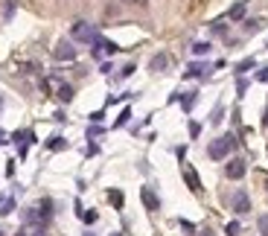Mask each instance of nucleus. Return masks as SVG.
<instances>
[{
	"label": "nucleus",
	"mask_w": 268,
	"mask_h": 236,
	"mask_svg": "<svg viewBox=\"0 0 268 236\" xmlns=\"http://www.w3.org/2000/svg\"><path fill=\"white\" fill-rule=\"evenodd\" d=\"M233 146H236V134H224V137H216V140L207 146V154L210 161H221V158H227Z\"/></svg>",
	"instance_id": "nucleus-1"
},
{
	"label": "nucleus",
	"mask_w": 268,
	"mask_h": 236,
	"mask_svg": "<svg viewBox=\"0 0 268 236\" xmlns=\"http://www.w3.org/2000/svg\"><path fill=\"white\" fill-rule=\"evenodd\" d=\"M70 38H73V41H79V44H93L99 35H96V29H93L88 21H76L73 29H70Z\"/></svg>",
	"instance_id": "nucleus-2"
},
{
	"label": "nucleus",
	"mask_w": 268,
	"mask_h": 236,
	"mask_svg": "<svg viewBox=\"0 0 268 236\" xmlns=\"http://www.w3.org/2000/svg\"><path fill=\"white\" fill-rule=\"evenodd\" d=\"M53 59L56 61H73L76 59V47H73L70 41H58L56 50H53Z\"/></svg>",
	"instance_id": "nucleus-3"
},
{
	"label": "nucleus",
	"mask_w": 268,
	"mask_h": 236,
	"mask_svg": "<svg viewBox=\"0 0 268 236\" xmlns=\"http://www.w3.org/2000/svg\"><path fill=\"white\" fill-rule=\"evenodd\" d=\"M245 172H248V166H245L242 158H233V161H227V166H224V175L231 178V181H239Z\"/></svg>",
	"instance_id": "nucleus-4"
},
{
	"label": "nucleus",
	"mask_w": 268,
	"mask_h": 236,
	"mask_svg": "<svg viewBox=\"0 0 268 236\" xmlns=\"http://www.w3.org/2000/svg\"><path fill=\"white\" fill-rule=\"evenodd\" d=\"M233 213H239V216H245V213H251V199H248V192L245 189H239V192H233Z\"/></svg>",
	"instance_id": "nucleus-5"
},
{
	"label": "nucleus",
	"mask_w": 268,
	"mask_h": 236,
	"mask_svg": "<svg viewBox=\"0 0 268 236\" xmlns=\"http://www.w3.org/2000/svg\"><path fill=\"white\" fill-rule=\"evenodd\" d=\"M140 199H143V204H146V210H161V199H158V195H155V189L151 187H143L140 189Z\"/></svg>",
	"instance_id": "nucleus-6"
},
{
	"label": "nucleus",
	"mask_w": 268,
	"mask_h": 236,
	"mask_svg": "<svg viewBox=\"0 0 268 236\" xmlns=\"http://www.w3.org/2000/svg\"><path fill=\"white\" fill-rule=\"evenodd\" d=\"M184 181H186V187L193 189V192H201V178L196 175V169H193V166H184Z\"/></svg>",
	"instance_id": "nucleus-7"
},
{
	"label": "nucleus",
	"mask_w": 268,
	"mask_h": 236,
	"mask_svg": "<svg viewBox=\"0 0 268 236\" xmlns=\"http://www.w3.org/2000/svg\"><path fill=\"white\" fill-rule=\"evenodd\" d=\"M166 67H169V56H166V53L151 56V61H149V70H151V73H163Z\"/></svg>",
	"instance_id": "nucleus-8"
},
{
	"label": "nucleus",
	"mask_w": 268,
	"mask_h": 236,
	"mask_svg": "<svg viewBox=\"0 0 268 236\" xmlns=\"http://www.w3.org/2000/svg\"><path fill=\"white\" fill-rule=\"evenodd\" d=\"M207 64H201V61H193V64H189V67H186L184 70V79H196V76H207Z\"/></svg>",
	"instance_id": "nucleus-9"
},
{
	"label": "nucleus",
	"mask_w": 268,
	"mask_h": 236,
	"mask_svg": "<svg viewBox=\"0 0 268 236\" xmlns=\"http://www.w3.org/2000/svg\"><path fill=\"white\" fill-rule=\"evenodd\" d=\"M18 236H44V227L41 224H23L18 230Z\"/></svg>",
	"instance_id": "nucleus-10"
},
{
	"label": "nucleus",
	"mask_w": 268,
	"mask_h": 236,
	"mask_svg": "<svg viewBox=\"0 0 268 236\" xmlns=\"http://www.w3.org/2000/svg\"><path fill=\"white\" fill-rule=\"evenodd\" d=\"M227 18H231V21H242V18H245V0H239L236 6H231Z\"/></svg>",
	"instance_id": "nucleus-11"
},
{
	"label": "nucleus",
	"mask_w": 268,
	"mask_h": 236,
	"mask_svg": "<svg viewBox=\"0 0 268 236\" xmlns=\"http://www.w3.org/2000/svg\"><path fill=\"white\" fill-rule=\"evenodd\" d=\"M58 99H61V102H70V99H73V88H70V85H58Z\"/></svg>",
	"instance_id": "nucleus-12"
},
{
	"label": "nucleus",
	"mask_w": 268,
	"mask_h": 236,
	"mask_svg": "<svg viewBox=\"0 0 268 236\" xmlns=\"http://www.w3.org/2000/svg\"><path fill=\"white\" fill-rule=\"evenodd\" d=\"M15 210V199H0V216H9Z\"/></svg>",
	"instance_id": "nucleus-13"
},
{
	"label": "nucleus",
	"mask_w": 268,
	"mask_h": 236,
	"mask_svg": "<svg viewBox=\"0 0 268 236\" xmlns=\"http://www.w3.org/2000/svg\"><path fill=\"white\" fill-rule=\"evenodd\" d=\"M256 230H259L262 236H268V213H262V216L256 219Z\"/></svg>",
	"instance_id": "nucleus-14"
},
{
	"label": "nucleus",
	"mask_w": 268,
	"mask_h": 236,
	"mask_svg": "<svg viewBox=\"0 0 268 236\" xmlns=\"http://www.w3.org/2000/svg\"><path fill=\"white\" fill-rule=\"evenodd\" d=\"M193 53H196V56H207L210 44H207V41H198V44H193Z\"/></svg>",
	"instance_id": "nucleus-15"
},
{
	"label": "nucleus",
	"mask_w": 268,
	"mask_h": 236,
	"mask_svg": "<svg viewBox=\"0 0 268 236\" xmlns=\"http://www.w3.org/2000/svg\"><path fill=\"white\" fill-rule=\"evenodd\" d=\"M47 146H50V149H53V152H61V149H64V146H67V143H64V137H53V140L47 143Z\"/></svg>",
	"instance_id": "nucleus-16"
},
{
	"label": "nucleus",
	"mask_w": 268,
	"mask_h": 236,
	"mask_svg": "<svg viewBox=\"0 0 268 236\" xmlns=\"http://www.w3.org/2000/svg\"><path fill=\"white\" fill-rule=\"evenodd\" d=\"M108 199H111L114 207H123V192H120V189H111V192H108Z\"/></svg>",
	"instance_id": "nucleus-17"
},
{
	"label": "nucleus",
	"mask_w": 268,
	"mask_h": 236,
	"mask_svg": "<svg viewBox=\"0 0 268 236\" xmlns=\"http://www.w3.org/2000/svg\"><path fill=\"white\" fill-rule=\"evenodd\" d=\"M224 233H227V236H239V233H242V224H239V222H231L227 227H224Z\"/></svg>",
	"instance_id": "nucleus-18"
},
{
	"label": "nucleus",
	"mask_w": 268,
	"mask_h": 236,
	"mask_svg": "<svg viewBox=\"0 0 268 236\" xmlns=\"http://www.w3.org/2000/svg\"><path fill=\"white\" fill-rule=\"evenodd\" d=\"M221 120H224V108L216 105V108H213V117H210V123H216V126H219Z\"/></svg>",
	"instance_id": "nucleus-19"
},
{
	"label": "nucleus",
	"mask_w": 268,
	"mask_h": 236,
	"mask_svg": "<svg viewBox=\"0 0 268 236\" xmlns=\"http://www.w3.org/2000/svg\"><path fill=\"white\" fill-rule=\"evenodd\" d=\"M210 32H213V35H227V26L221 24V21H216V24L210 26Z\"/></svg>",
	"instance_id": "nucleus-20"
},
{
	"label": "nucleus",
	"mask_w": 268,
	"mask_h": 236,
	"mask_svg": "<svg viewBox=\"0 0 268 236\" xmlns=\"http://www.w3.org/2000/svg\"><path fill=\"white\" fill-rule=\"evenodd\" d=\"M254 64H256L254 59H245V61H239V64H236V73H245V70H251Z\"/></svg>",
	"instance_id": "nucleus-21"
},
{
	"label": "nucleus",
	"mask_w": 268,
	"mask_h": 236,
	"mask_svg": "<svg viewBox=\"0 0 268 236\" xmlns=\"http://www.w3.org/2000/svg\"><path fill=\"white\" fill-rule=\"evenodd\" d=\"M181 105H184V111H189V108L196 105V94H186V96H181Z\"/></svg>",
	"instance_id": "nucleus-22"
},
{
	"label": "nucleus",
	"mask_w": 268,
	"mask_h": 236,
	"mask_svg": "<svg viewBox=\"0 0 268 236\" xmlns=\"http://www.w3.org/2000/svg\"><path fill=\"white\" fill-rule=\"evenodd\" d=\"M82 219H85L88 224H93L96 219H99V213H96V210H82Z\"/></svg>",
	"instance_id": "nucleus-23"
},
{
	"label": "nucleus",
	"mask_w": 268,
	"mask_h": 236,
	"mask_svg": "<svg viewBox=\"0 0 268 236\" xmlns=\"http://www.w3.org/2000/svg\"><path fill=\"white\" fill-rule=\"evenodd\" d=\"M137 70V67H134V64H126V67H123V70H120V79H128V76H131V73Z\"/></svg>",
	"instance_id": "nucleus-24"
},
{
	"label": "nucleus",
	"mask_w": 268,
	"mask_h": 236,
	"mask_svg": "<svg viewBox=\"0 0 268 236\" xmlns=\"http://www.w3.org/2000/svg\"><path fill=\"white\" fill-rule=\"evenodd\" d=\"M262 26V21H248V26H245V32H256Z\"/></svg>",
	"instance_id": "nucleus-25"
},
{
	"label": "nucleus",
	"mask_w": 268,
	"mask_h": 236,
	"mask_svg": "<svg viewBox=\"0 0 268 236\" xmlns=\"http://www.w3.org/2000/svg\"><path fill=\"white\" fill-rule=\"evenodd\" d=\"M128 117H131V111H128V108H126V111L120 114V120H117V126H126V123H128Z\"/></svg>",
	"instance_id": "nucleus-26"
},
{
	"label": "nucleus",
	"mask_w": 268,
	"mask_h": 236,
	"mask_svg": "<svg viewBox=\"0 0 268 236\" xmlns=\"http://www.w3.org/2000/svg\"><path fill=\"white\" fill-rule=\"evenodd\" d=\"M99 134H102L99 126H91V129H88V137H91V140H93V137H99Z\"/></svg>",
	"instance_id": "nucleus-27"
},
{
	"label": "nucleus",
	"mask_w": 268,
	"mask_h": 236,
	"mask_svg": "<svg viewBox=\"0 0 268 236\" xmlns=\"http://www.w3.org/2000/svg\"><path fill=\"white\" fill-rule=\"evenodd\" d=\"M12 15H15V0H9V3H6V21H9Z\"/></svg>",
	"instance_id": "nucleus-28"
},
{
	"label": "nucleus",
	"mask_w": 268,
	"mask_h": 236,
	"mask_svg": "<svg viewBox=\"0 0 268 236\" xmlns=\"http://www.w3.org/2000/svg\"><path fill=\"white\" fill-rule=\"evenodd\" d=\"M189 134H193V137H198V134H201V126H198V123H189Z\"/></svg>",
	"instance_id": "nucleus-29"
},
{
	"label": "nucleus",
	"mask_w": 268,
	"mask_h": 236,
	"mask_svg": "<svg viewBox=\"0 0 268 236\" xmlns=\"http://www.w3.org/2000/svg\"><path fill=\"white\" fill-rule=\"evenodd\" d=\"M181 227H184V230H186V233H189V236H196V227H193V224H189V222H181Z\"/></svg>",
	"instance_id": "nucleus-30"
},
{
	"label": "nucleus",
	"mask_w": 268,
	"mask_h": 236,
	"mask_svg": "<svg viewBox=\"0 0 268 236\" xmlns=\"http://www.w3.org/2000/svg\"><path fill=\"white\" fill-rule=\"evenodd\" d=\"M196 236H216V233H213V227H201Z\"/></svg>",
	"instance_id": "nucleus-31"
},
{
	"label": "nucleus",
	"mask_w": 268,
	"mask_h": 236,
	"mask_svg": "<svg viewBox=\"0 0 268 236\" xmlns=\"http://www.w3.org/2000/svg\"><path fill=\"white\" fill-rule=\"evenodd\" d=\"M23 73H38V64H23Z\"/></svg>",
	"instance_id": "nucleus-32"
},
{
	"label": "nucleus",
	"mask_w": 268,
	"mask_h": 236,
	"mask_svg": "<svg viewBox=\"0 0 268 236\" xmlns=\"http://www.w3.org/2000/svg\"><path fill=\"white\" fill-rule=\"evenodd\" d=\"M262 126L268 129V108H265V117H262Z\"/></svg>",
	"instance_id": "nucleus-33"
},
{
	"label": "nucleus",
	"mask_w": 268,
	"mask_h": 236,
	"mask_svg": "<svg viewBox=\"0 0 268 236\" xmlns=\"http://www.w3.org/2000/svg\"><path fill=\"white\" fill-rule=\"evenodd\" d=\"M3 143H9V140H6V134H3V131H0V146H3Z\"/></svg>",
	"instance_id": "nucleus-34"
},
{
	"label": "nucleus",
	"mask_w": 268,
	"mask_h": 236,
	"mask_svg": "<svg viewBox=\"0 0 268 236\" xmlns=\"http://www.w3.org/2000/svg\"><path fill=\"white\" fill-rule=\"evenodd\" d=\"M0 111H3V96H0Z\"/></svg>",
	"instance_id": "nucleus-35"
},
{
	"label": "nucleus",
	"mask_w": 268,
	"mask_h": 236,
	"mask_svg": "<svg viewBox=\"0 0 268 236\" xmlns=\"http://www.w3.org/2000/svg\"><path fill=\"white\" fill-rule=\"evenodd\" d=\"M128 3H143V0H128Z\"/></svg>",
	"instance_id": "nucleus-36"
},
{
	"label": "nucleus",
	"mask_w": 268,
	"mask_h": 236,
	"mask_svg": "<svg viewBox=\"0 0 268 236\" xmlns=\"http://www.w3.org/2000/svg\"><path fill=\"white\" fill-rule=\"evenodd\" d=\"M82 236H96V233H82Z\"/></svg>",
	"instance_id": "nucleus-37"
},
{
	"label": "nucleus",
	"mask_w": 268,
	"mask_h": 236,
	"mask_svg": "<svg viewBox=\"0 0 268 236\" xmlns=\"http://www.w3.org/2000/svg\"><path fill=\"white\" fill-rule=\"evenodd\" d=\"M265 189H268V175H265Z\"/></svg>",
	"instance_id": "nucleus-38"
},
{
	"label": "nucleus",
	"mask_w": 268,
	"mask_h": 236,
	"mask_svg": "<svg viewBox=\"0 0 268 236\" xmlns=\"http://www.w3.org/2000/svg\"><path fill=\"white\" fill-rule=\"evenodd\" d=\"M111 236H123V233H111Z\"/></svg>",
	"instance_id": "nucleus-39"
},
{
	"label": "nucleus",
	"mask_w": 268,
	"mask_h": 236,
	"mask_svg": "<svg viewBox=\"0 0 268 236\" xmlns=\"http://www.w3.org/2000/svg\"><path fill=\"white\" fill-rule=\"evenodd\" d=\"M0 236H6V233H3V230H0Z\"/></svg>",
	"instance_id": "nucleus-40"
}]
</instances>
